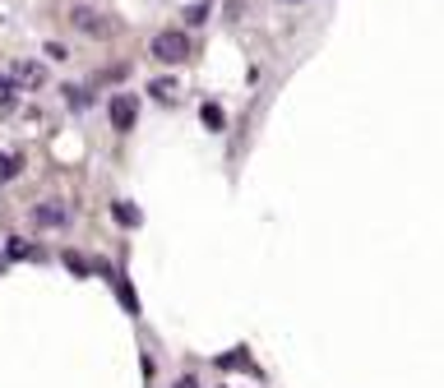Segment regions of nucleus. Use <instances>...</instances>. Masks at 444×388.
I'll list each match as a JSON object with an SVG mask.
<instances>
[{
    "instance_id": "obj_17",
    "label": "nucleus",
    "mask_w": 444,
    "mask_h": 388,
    "mask_svg": "<svg viewBox=\"0 0 444 388\" xmlns=\"http://www.w3.org/2000/svg\"><path fill=\"white\" fill-rule=\"evenodd\" d=\"M176 388H200V384H195V379H176Z\"/></svg>"
},
{
    "instance_id": "obj_6",
    "label": "nucleus",
    "mask_w": 444,
    "mask_h": 388,
    "mask_svg": "<svg viewBox=\"0 0 444 388\" xmlns=\"http://www.w3.org/2000/svg\"><path fill=\"white\" fill-rule=\"evenodd\" d=\"M111 218L121 222V227H139V222H144V213L134 208V203H125V199H116V203H111Z\"/></svg>"
},
{
    "instance_id": "obj_9",
    "label": "nucleus",
    "mask_w": 444,
    "mask_h": 388,
    "mask_svg": "<svg viewBox=\"0 0 444 388\" xmlns=\"http://www.w3.org/2000/svg\"><path fill=\"white\" fill-rule=\"evenodd\" d=\"M14 176H19V157L0 153V180H14Z\"/></svg>"
},
{
    "instance_id": "obj_1",
    "label": "nucleus",
    "mask_w": 444,
    "mask_h": 388,
    "mask_svg": "<svg viewBox=\"0 0 444 388\" xmlns=\"http://www.w3.org/2000/svg\"><path fill=\"white\" fill-rule=\"evenodd\" d=\"M148 55H153V60H162V65H181V60H190V37L181 33V28H166V33L153 37Z\"/></svg>"
},
{
    "instance_id": "obj_10",
    "label": "nucleus",
    "mask_w": 444,
    "mask_h": 388,
    "mask_svg": "<svg viewBox=\"0 0 444 388\" xmlns=\"http://www.w3.org/2000/svg\"><path fill=\"white\" fill-rule=\"evenodd\" d=\"M148 93H153L157 102H171V93H176V83H171V79H157V83H153V88H148Z\"/></svg>"
},
{
    "instance_id": "obj_16",
    "label": "nucleus",
    "mask_w": 444,
    "mask_h": 388,
    "mask_svg": "<svg viewBox=\"0 0 444 388\" xmlns=\"http://www.w3.org/2000/svg\"><path fill=\"white\" fill-rule=\"evenodd\" d=\"M204 19H209V5H195V10H190V19H185V23H204Z\"/></svg>"
},
{
    "instance_id": "obj_5",
    "label": "nucleus",
    "mask_w": 444,
    "mask_h": 388,
    "mask_svg": "<svg viewBox=\"0 0 444 388\" xmlns=\"http://www.w3.org/2000/svg\"><path fill=\"white\" fill-rule=\"evenodd\" d=\"M70 23H79V28L93 33V37H107L111 33V23H102V14H93V10H74V14H70Z\"/></svg>"
},
{
    "instance_id": "obj_12",
    "label": "nucleus",
    "mask_w": 444,
    "mask_h": 388,
    "mask_svg": "<svg viewBox=\"0 0 444 388\" xmlns=\"http://www.w3.org/2000/svg\"><path fill=\"white\" fill-rule=\"evenodd\" d=\"M65 268H70V273H74V277H89V259H79L74 250H70V255H65Z\"/></svg>"
},
{
    "instance_id": "obj_13",
    "label": "nucleus",
    "mask_w": 444,
    "mask_h": 388,
    "mask_svg": "<svg viewBox=\"0 0 444 388\" xmlns=\"http://www.w3.org/2000/svg\"><path fill=\"white\" fill-rule=\"evenodd\" d=\"M0 107H14V79L0 74Z\"/></svg>"
},
{
    "instance_id": "obj_15",
    "label": "nucleus",
    "mask_w": 444,
    "mask_h": 388,
    "mask_svg": "<svg viewBox=\"0 0 444 388\" xmlns=\"http://www.w3.org/2000/svg\"><path fill=\"white\" fill-rule=\"evenodd\" d=\"M65 102H70V107H89V98H84V88H74V83H70V88H65Z\"/></svg>"
},
{
    "instance_id": "obj_4",
    "label": "nucleus",
    "mask_w": 444,
    "mask_h": 388,
    "mask_svg": "<svg viewBox=\"0 0 444 388\" xmlns=\"http://www.w3.org/2000/svg\"><path fill=\"white\" fill-rule=\"evenodd\" d=\"M102 277H107L111 287H116V296H121L125 314H139V296H134V287H130V282H125V277H121V273H111V268H107V273H102Z\"/></svg>"
},
{
    "instance_id": "obj_11",
    "label": "nucleus",
    "mask_w": 444,
    "mask_h": 388,
    "mask_svg": "<svg viewBox=\"0 0 444 388\" xmlns=\"http://www.w3.org/2000/svg\"><path fill=\"white\" fill-rule=\"evenodd\" d=\"M218 366L222 370H245L250 361H245V352H232V356H218Z\"/></svg>"
},
{
    "instance_id": "obj_3",
    "label": "nucleus",
    "mask_w": 444,
    "mask_h": 388,
    "mask_svg": "<svg viewBox=\"0 0 444 388\" xmlns=\"http://www.w3.org/2000/svg\"><path fill=\"white\" fill-rule=\"evenodd\" d=\"M70 218H74V208H70V203H37V208H33V222H37V227H65Z\"/></svg>"
},
{
    "instance_id": "obj_14",
    "label": "nucleus",
    "mask_w": 444,
    "mask_h": 388,
    "mask_svg": "<svg viewBox=\"0 0 444 388\" xmlns=\"http://www.w3.org/2000/svg\"><path fill=\"white\" fill-rule=\"evenodd\" d=\"M14 74H19L23 83H42V69H37V65H19Z\"/></svg>"
},
{
    "instance_id": "obj_7",
    "label": "nucleus",
    "mask_w": 444,
    "mask_h": 388,
    "mask_svg": "<svg viewBox=\"0 0 444 388\" xmlns=\"http://www.w3.org/2000/svg\"><path fill=\"white\" fill-rule=\"evenodd\" d=\"M200 121H204V130H222V125H227L218 102H204V107H200Z\"/></svg>"
},
{
    "instance_id": "obj_8",
    "label": "nucleus",
    "mask_w": 444,
    "mask_h": 388,
    "mask_svg": "<svg viewBox=\"0 0 444 388\" xmlns=\"http://www.w3.org/2000/svg\"><path fill=\"white\" fill-rule=\"evenodd\" d=\"M10 259H42V250H37V245H28L23 236H14V241H10Z\"/></svg>"
},
{
    "instance_id": "obj_2",
    "label": "nucleus",
    "mask_w": 444,
    "mask_h": 388,
    "mask_svg": "<svg viewBox=\"0 0 444 388\" xmlns=\"http://www.w3.org/2000/svg\"><path fill=\"white\" fill-rule=\"evenodd\" d=\"M107 116H111V130L130 134L134 121H139V98H134V93H116V98L107 102Z\"/></svg>"
}]
</instances>
